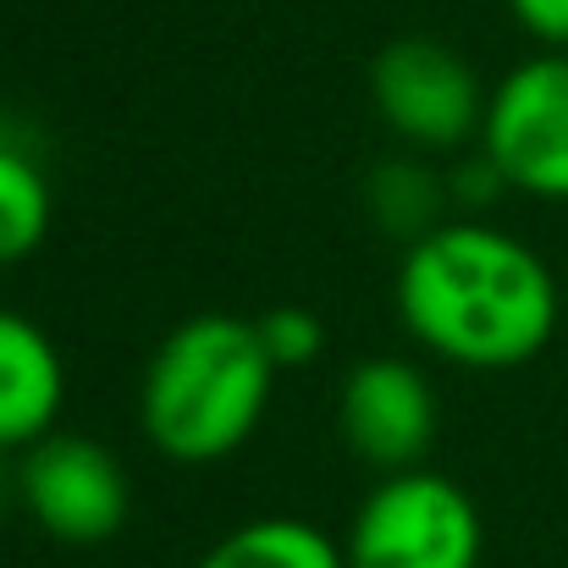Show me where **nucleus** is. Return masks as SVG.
I'll list each match as a JSON object with an SVG mask.
<instances>
[{
	"mask_svg": "<svg viewBox=\"0 0 568 568\" xmlns=\"http://www.w3.org/2000/svg\"><path fill=\"white\" fill-rule=\"evenodd\" d=\"M392 298L403 332L458 371H519L547 354L564 321L552 265L519 232L475 215L403 243Z\"/></svg>",
	"mask_w": 568,
	"mask_h": 568,
	"instance_id": "nucleus-1",
	"label": "nucleus"
},
{
	"mask_svg": "<svg viewBox=\"0 0 568 568\" xmlns=\"http://www.w3.org/2000/svg\"><path fill=\"white\" fill-rule=\"evenodd\" d=\"M276 359L254 321L193 315L161 337L139 386V425L172 464H221L265 419L276 392Z\"/></svg>",
	"mask_w": 568,
	"mask_h": 568,
	"instance_id": "nucleus-2",
	"label": "nucleus"
},
{
	"mask_svg": "<svg viewBox=\"0 0 568 568\" xmlns=\"http://www.w3.org/2000/svg\"><path fill=\"white\" fill-rule=\"evenodd\" d=\"M480 508L425 464L381 475L343 536L348 568H480Z\"/></svg>",
	"mask_w": 568,
	"mask_h": 568,
	"instance_id": "nucleus-3",
	"label": "nucleus"
},
{
	"mask_svg": "<svg viewBox=\"0 0 568 568\" xmlns=\"http://www.w3.org/2000/svg\"><path fill=\"white\" fill-rule=\"evenodd\" d=\"M371 100L397 144L419 155H447L480 144L491 89L453 44L408 33L381 44V55L371 61Z\"/></svg>",
	"mask_w": 568,
	"mask_h": 568,
	"instance_id": "nucleus-4",
	"label": "nucleus"
},
{
	"mask_svg": "<svg viewBox=\"0 0 568 568\" xmlns=\"http://www.w3.org/2000/svg\"><path fill=\"white\" fill-rule=\"evenodd\" d=\"M480 155L514 193L568 204V50H541L497 78Z\"/></svg>",
	"mask_w": 568,
	"mask_h": 568,
	"instance_id": "nucleus-5",
	"label": "nucleus"
},
{
	"mask_svg": "<svg viewBox=\"0 0 568 568\" xmlns=\"http://www.w3.org/2000/svg\"><path fill=\"white\" fill-rule=\"evenodd\" d=\"M17 486H22V514L67 547H100L128 525L133 486L122 458L78 430H50L33 447L17 453Z\"/></svg>",
	"mask_w": 568,
	"mask_h": 568,
	"instance_id": "nucleus-6",
	"label": "nucleus"
},
{
	"mask_svg": "<svg viewBox=\"0 0 568 568\" xmlns=\"http://www.w3.org/2000/svg\"><path fill=\"white\" fill-rule=\"evenodd\" d=\"M337 430L343 447L381 475L414 469L436 442V386L397 354L359 359L337 392Z\"/></svg>",
	"mask_w": 568,
	"mask_h": 568,
	"instance_id": "nucleus-7",
	"label": "nucleus"
},
{
	"mask_svg": "<svg viewBox=\"0 0 568 568\" xmlns=\"http://www.w3.org/2000/svg\"><path fill=\"white\" fill-rule=\"evenodd\" d=\"M67 365L50 332L0 304V447L22 453L61 425Z\"/></svg>",
	"mask_w": 568,
	"mask_h": 568,
	"instance_id": "nucleus-8",
	"label": "nucleus"
},
{
	"mask_svg": "<svg viewBox=\"0 0 568 568\" xmlns=\"http://www.w3.org/2000/svg\"><path fill=\"white\" fill-rule=\"evenodd\" d=\"M193 568H348L343 541L293 514H260L226 530Z\"/></svg>",
	"mask_w": 568,
	"mask_h": 568,
	"instance_id": "nucleus-9",
	"label": "nucleus"
},
{
	"mask_svg": "<svg viewBox=\"0 0 568 568\" xmlns=\"http://www.w3.org/2000/svg\"><path fill=\"white\" fill-rule=\"evenodd\" d=\"M50 221H55V193L44 166L28 150L0 139V271L39 254L50 237Z\"/></svg>",
	"mask_w": 568,
	"mask_h": 568,
	"instance_id": "nucleus-10",
	"label": "nucleus"
},
{
	"mask_svg": "<svg viewBox=\"0 0 568 568\" xmlns=\"http://www.w3.org/2000/svg\"><path fill=\"white\" fill-rule=\"evenodd\" d=\"M365 199H371V215H376L381 232H392L397 243H414V237H425L430 226H442L447 215V178L442 172H430L425 161H381L376 172H371V183H365Z\"/></svg>",
	"mask_w": 568,
	"mask_h": 568,
	"instance_id": "nucleus-11",
	"label": "nucleus"
},
{
	"mask_svg": "<svg viewBox=\"0 0 568 568\" xmlns=\"http://www.w3.org/2000/svg\"><path fill=\"white\" fill-rule=\"evenodd\" d=\"M254 326H260V337H265L276 371H304V365H315L321 348H326V326H321V315L304 310V304H276V310L260 315Z\"/></svg>",
	"mask_w": 568,
	"mask_h": 568,
	"instance_id": "nucleus-12",
	"label": "nucleus"
},
{
	"mask_svg": "<svg viewBox=\"0 0 568 568\" xmlns=\"http://www.w3.org/2000/svg\"><path fill=\"white\" fill-rule=\"evenodd\" d=\"M508 11L541 50H568V0H508Z\"/></svg>",
	"mask_w": 568,
	"mask_h": 568,
	"instance_id": "nucleus-13",
	"label": "nucleus"
},
{
	"mask_svg": "<svg viewBox=\"0 0 568 568\" xmlns=\"http://www.w3.org/2000/svg\"><path fill=\"white\" fill-rule=\"evenodd\" d=\"M11 508H22V486H17V464H11V453L0 447V519H6Z\"/></svg>",
	"mask_w": 568,
	"mask_h": 568,
	"instance_id": "nucleus-14",
	"label": "nucleus"
}]
</instances>
